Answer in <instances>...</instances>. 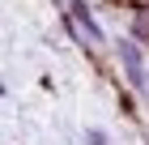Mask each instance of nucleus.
I'll list each match as a JSON object with an SVG mask.
<instances>
[{"label":"nucleus","instance_id":"f257e3e1","mask_svg":"<svg viewBox=\"0 0 149 145\" xmlns=\"http://www.w3.org/2000/svg\"><path fill=\"white\" fill-rule=\"evenodd\" d=\"M119 51H124V64H128V73H132V81H141V56L132 51V43H124Z\"/></svg>","mask_w":149,"mask_h":145}]
</instances>
